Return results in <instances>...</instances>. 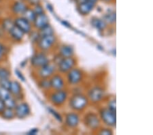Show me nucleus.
Listing matches in <instances>:
<instances>
[{
    "label": "nucleus",
    "mask_w": 153,
    "mask_h": 135,
    "mask_svg": "<svg viewBox=\"0 0 153 135\" xmlns=\"http://www.w3.org/2000/svg\"><path fill=\"white\" fill-rule=\"evenodd\" d=\"M57 41L56 36L53 35L46 36L41 37L38 42V45L39 48L42 51H48L53 48Z\"/></svg>",
    "instance_id": "nucleus-7"
},
{
    "label": "nucleus",
    "mask_w": 153,
    "mask_h": 135,
    "mask_svg": "<svg viewBox=\"0 0 153 135\" xmlns=\"http://www.w3.org/2000/svg\"><path fill=\"white\" fill-rule=\"evenodd\" d=\"M76 65V60L73 57H61L56 64V69L61 74H66L74 68Z\"/></svg>",
    "instance_id": "nucleus-4"
},
{
    "label": "nucleus",
    "mask_w": 153,
    "mask_h": 135,
    "mask_svg": "<svg viewBox=\"0 0 153 135\" xmlns=\"http://www.w3.org/2000/svg\"><path fill=\"white\" fill-rule=\"evenodd\" d=\"M14 25V22H12L11 20H9V19H7V20H5L3 23V28L4 30L7 31H9L10 30V29Z\"/></svg>",
    "instance_id": "nucleus-31"
},
{
    "label": "nucleus",
    "mask_w": 153,
    "mask_h": 135,
    "mask_svg": "<svg viewBox=\"0 0 153 135\" xmlns=\"http://www.w3.org/2000/svg\"><path fill=\"white\" fill-rule=\"evenodd\" d=\"M91 23L93 28H95L99 31L104 30L106 27H107V23H105L103 19H101L93 18V19H91Z\"/></svg>",
    "instance_id": "nucleus-19"
},
{
    "label": "nucleus",
    "mask_w": 153,
    "mask_h": 135,
    "mask_svg": "<svg viewBox=\"0 0 153 135\" xmlns=\"http://www.w3.org/2000/svg\"><path fill=\"white\" fill-rule=\"evenodd\" d=\"M38 132V130L37 128H33L29 132V134H36Z\"/></svg>",
    "instance_id": "nucleus-40"
},
{
    "label": "nucleus",
    "mask_w": 153,
    "mask_h": 135,
    "mask_svg": "<svg viewBox=\"0 0 153 135\" xmlns=\"http://www.w3.org/2000/svg\"><path fill=\"white\" fill-rule=\"evenodd\" d=\"M39 36L41 37H44V36H50V35H53V34H55V30L53 27H52L50 24H47L46 25L43 27L42 28H41L40 29H39Z\"/></svg>",
    "instance_id": "nucleus-22"
},
{
    "label": "nucleus",
    "mask_w": 153,
    "mask_h": 135,
    "mask_svg": "<svg viewBox=\"0 0 153 135\" xmlns=\"http://www.w3.org/2000/svg\"><path fill=\"white\" fill-rule=\"evenodd\" d=\"M10 92L12 95L14 96H19V95L21 94L22 87L20 83L17 81H11V85L9 89Z\"/></svg>",
    "instance_id": "nucleus-21"
},
{
    "label": "nucleus",
    "mask_w": 153,
    "mask_h": 135,
    "mask_svg": "<svg viewBox=\"0 0 153 135\" xmlns=\"http://www.w3.org/2000/svg\"><path fill=\"white\" fill-rule=\"evenodd\" d=\"M15 73H16V76L17 77H18L20 79H21L22 81H25V77H23V74H22L21 72H20V71L19 70H15Z\"/></svg>",
    "instance_id": "nucleus-37"
},
{
    "label": "nucleus",
    "mask_w": 153,
    "mask_h": 135,
    "mask_svg": "<svg viewBox=\"0 0 153 135\" xmlns=\"http://www.w3.org/2000/svg\"><path fill=\"white\" fill-rule=\"evenodd\" d=\"M88 97L85 95L78 93L74 94L69 100V105L71 109L75 111H82L88 106Z\"/></svg>",
    "instance_id": "nucleus-1"
},
{
    "label": "nucleus",
    "mask_w": 153,
    "mask_h": 135,
    "mask_svg": "<svg viewBox=\"0 0 153 135\" xmlns=\"http://www.w3.org/2000/svg\"><path fill=\"white\" fill-rule=\"evenodd\" d=\"M100 117L103 123L109 127H115L117 124L116 112L107 107L102 108L100 110Z\"/></svg>",
    "instance_id": "nucleus-3"
},
{
    "label": "nucleus",
    "mask_w": 153,
    "mask_h": 135,
    "mask_svg": "<svg viewBox=\"0 0 153 135\" xmlns=\"http://www.w3.org/2000/svg\"><path fill=\"white\" fill-rule=\"evenodd\" d=\"M48 110L53 115V116L55 117V118L59 122H63V118L61 117V115L57 111H56L55 109H52V108H48Z\"/></svg>",
    "instance_id": "nucleus-30"
},
{
    "label": "nucleus",
    "mask_w": 153,
    "mask_h": 135,
    "mask_svg": "<svg viewBox=\"0 0 153 135\" xmlns=\"http://www.w3.org/2000/svg\"><path fill=\"white\" fill-rule=\"evenodd\" d=\"M103 19L107 24H113L116 21V14L113 12H108L105 14Z\"/></svg>",
    "instance_id": "nucleus-24"
},
{
    "label": "nucleus",
    "mask_w": 153,
    "mask_h": 135,
    "mask_svg": "<svg viewBox=\"0 0 153 135\" xmlns=\"http://www.w3.org/2000/svg\"><path fill=\"white\" fill-rule=\"evenodd\" d=\"M49 23V19L45 13L36 15L35 20L33 21V25L36 29H40Z\"/></svg>",
    "instance_id": "nucleus-16"
},
{
    "label": "nucleus",
    "mask_w": 153,
    "mask_h": 135,
    "mask_svg": "<svg viewBox=\"0 0 153 135\" xmlns=\"http://www.w3.org/2000/svg\"><path fill=\"white\" fill-rule=\"evenodd\" d=\"M49 62H50V60L44 51L36 53L31 59V65L36 68L42 67L43 66L47 64Z\"/></svg>",
    "instance_id": "nucleus-9"
},
{
    "label": "nucleus",
    "mask_w": 153,
    "mask_h": 135,
    "mask_svg": "<svg viewBox=\"0 0 153 135\" xmlns=\"http://www.w3.org/2000/svg\"><path fill=\"white\" fill-rule=\"evenodd\" d=\"M33 10L34 12H35L36 15H38V14H41L42 13H44L43 8L40 6V5H39V4L35 6V8H34Z\"/></svg>",
    "instance_id": "nucleus-34"
},
{
    "label": "nucleus",
    "mask_w": 153,
    "mask_h": 135,
    "mask_svg": "<svg viewBox=\"0 0 153 135\" xmlns=\"http://www.w3.org/2000/svg\"><path fill=\"white\" fill-rule=\"evenodd\" d=\"M4 102L5 104V107H6V108H9V109H14L16 106V100H14V98L12 96L9 98L8 99L5 100V101H4Z\"/></svg>",
    "instance_id": "nucleus-28"
},
{
    "label": "nucleus",
    "mask_w": 153,
    "mask_h": 135,
    "mask_svg": "<svg viewBox=\"0 0 153 135\" xmlns=\"http://www.w3.org/2000/svg\"><path fill=\"white\" fill-rule=\"evenodd\" d=\"M11 96L12 94L8 90L0 87V99H1L3 101H5V100L8 99Z\"/></svg>",
    "instance_id": "nucleus-27"
},
{
    "label": "nucleus",
    "mask_w": 153,
    "mask_h": 135,
    "mask_svg": "<svg viewBox=\"0 0 153 135\" xmlns=\"http://www.w3.org/2000/svg\"><path fill=\"white\" fill-rule=\"evenodd\" d=\"M105 95V90L100 86H95L91 88L88 92V100L93 104L102 102Z\"/></svg>",
    "instance_id": "nucleus-5"
},
{
    "label": "nucleus",
    "mask_w": 153,
    "mask_h": 135,
    "mask_svg": "<svg viewBox=\"0 0 153 135\" xmlns=\"http://www.w3.org/2000/svg\"><path fill=\"white\" fill-rule=\"evenodd\" d=\"M14 110V113H15V116L20 119L25 118V117L29 116L31 112L30 107L26 102H22L18 105L16 104L15 109Z\"/></svg>",
    "instance_id": "nucleus-12"
},
{
    "label": "nucleus",
    "mask_w": 153,
    "mask_h": 135,
    "mask_svg": "<svg viewBox=\"0 0 153 135\" xmlns=\"http://www.w3.org/2000/svg\"><path fill=\"white\" fill-rule=\"evenodd\" d=\"M103 1H110V0H103Z\"/></svg>",
    "instance_id": "nucleus-41"
},
{
    "label": "nucleus",
    "mask_w": 153,
    "mask_h": 135,
    "mask_svg": "<svg viewBox=\"0 0 153 135\" xmlns=\"http://www.w3.org/2000/svg\"><path fill=\"white\" fill-rule=\"evenodd\" d=\"M10 85L11 81L8 78H2V79H0V87H4L5 89L9 90Z\"/></svg>",
    "instance_id": "nucleus-29"
},
{
    "label": "nucleus",
    "mask_w": 153,
    "mask_h": 135,
    "mask_svg": "<svg viewBox=\"0 0 153 135\" xmlns=\"http://www.w3.org/2000/svg\"><path fill=\"white\" fill-rule=\"evenodd\" d=\"M29 3H30L31 5H33V6H36V5L39 4L40 0H28Z\"/></svg>",
    "instance_id": "nucleus-39"
},
{
    "label": "nucleus",
    "mask_w": 153,
    "mask_h": 135,
    "mask_svg": "<svg viewBox=\"0 0 153 135\" xmlns=\"http://www.w3.org/2000/svg\"><path fill=\"white\" fill-rule=\"evenodd\" d=\"M49 79H50L51 87L52 90H60L65 88V81L61 75L55 73Z\"/></svg>",
    "instance_id": "nucleus-11"
},
{
    "label": "nucleus",
    "mask_w": 153,
    "mask_h": 135,
    "mask_svg": "<svg viewBox=\"0 0 153 135\" xmlns=\"http://www.w3.org/2000/svg\"><path fill=\"white\" fill-rule=\"evenodd\" d=\"M66 74H67L66 81L69 85H78L83 79L84 74L82 71L78 68H73Z\"/></svg>",
    "instance_id": "nucleus-6"
},
{
    "label": "nucleus",
    "mask_w": 153,
    "mask_h": 135,
    "mask_svg": "<svg viewBox=\"0 0 153 135\" xmlns=\"http://www.w3.org/2000/svg\"><path fill=\"white\" fill-rule=\"evenodd\" d=\"M14 25L19 28L24 34H29L31 31V25L30 21L25 17H18L14 21Z\"/></svg>",
    "instance_id": "nucleus-13"
},
{
    "label": "nucleus",
    "mask_w": 153,
    "mask_h": 135,
    "mask_svg": "<svg viewBox=\"0 0 153 135\" xmlns=\"http://www.w3.org/2000/svg\"><path fill=\"white\" fill-rule=\"evenodd\" d=\"M86 126L91 130H97L100 126L101 119L95 113L90 112L86 114L84 118Z\"/></svg>",
    "instance_id": "nucleus-8"
},
{
    "label": "nucleus",
    "mask_w": 153,
    "mask_h": 135,
    "mask_svg": "<svg viewBox=\"0 0 153 135\" xmlns=\"http://www.w3.org/2000/svg\"><path fill=\"white\" fill-rule=\"evenodd\" d=\"M39 85L44 90H50L51 89L49 78H41L40 81L39 82Z\"/></svg>",
    "instance_id": "nucleus-25"
},
{
    "label": "nucleus",
    "mask_w": 153,
    "mask_h": 135,
    "mask_svg": "<svg viewBox=\"0 0 153 135\" xmlns=\"http://www.w3.org/2000/svg\"><path fill=\"white\" fill-rule=\"evenodd\" d=\"M99 134L101 135H111L113 134V132L112 130L110 128H102L100 130Z\"/></svg>",
    "instance_id": "nucleus-35"
},
{
    "label": "nucleus",
    "mask_w": 153,
    "mask_h": 135,
    "mask_svg": "<svg viewBox=\"0 0 153 135\" xmlns=\"http://www.w3.org/2000/svg\"><path fill=\"white\" fill-rule=\"evenodd\" d=\"M27 9V7L23 1H16L12 6V11L19 14H23Z\"/></svg>",
    "instance_id": "nucleus-20"
},
{
    "label": "nucleus",
    "mask_w": 153,
    "mask_h": 135,
    "mask_svg": "<svg viewBox=\"0 0 153 135\" xmlns=\"http://www.w3.org/2000/svg\"><path fill=\"white\" fill-rule=\"evenodd\" d=\"M80 115L76 112L69 113L65 115V125L70 128H75L80 124Z\"/></svg>",
    "instance_id": "nucleus-14"
},
{
    "label": "nucleus",
    "mask_w": 153,
    "mask_h": 135,
    "mask_svg": "<svg viewBox=\"0 0 153 135\" xmlns=\"http://www.w3.org/2000/svg\"><path fill=\"white\" fill-rule=\"evenodd\" d=\"M68 96V92L65 89L54 90L53 92L50 93L48 95V99L54 106L61 107L67 101Z\"/></svg>",
    "instance_id": "nucleus-2"
},
{
    "label": "nucleus",
    "mask_w": 153,
    "mask_h": 135,
    "mask_svg": "<svg viewBox=\"0 0 153 135\" xmlns=\"http://www.w3.org/2000/svg\"><path fill=\"white\" fill-rule=\"evenodd\" d=\"M107 108L108 109L113 110V111L116 112V109H117V105H116V100L112 99L110 100L109 102H108V106Z\"/></svg>",
    "instance_id": "nucleus-33"
},
{
    "label": "nucleus",
    "mask_w": 153,
    "mask_h": 135,
    "mask_svg": "<svg viewBox=\"0 0 153 135\" xmlns=\"http://www.w3.org/2000/svg\"><path fill=\"white\" fill-rule=\"evenodd\" d=\"M59 55L61 57H73V55H74V48L71 45H63L59 48Z\"/></svg>",
    "instance_id": "nucleus-17"
},
{
    "label": "nucleus",
    "mask_w": 153,
    "mask_h": 135,
    "mask_svg": "<svg viewBox=\"0 0 153 135\" xmlns=\"http://www.w3.org/2000/svg\"><path fill=\"white\" fill-rule=\"evenodd\" d=\"M5 54V47L1 43H0V60L4 57Z\"/></svg>",
    "instance_id": "nucleus-36"
},
{
    "label": "nucleus",
    "mask_w": 153,
    "mask_h": 135,
    "mask_svg": "<svg viewBox=\"0 0 153 135\" xmlns=\"http://www.w3.org/2000/svg\"><path fill=\"white\" fill-rule=\"evenodd\" d=\"M38 69V76L41 78H50L57 70L56 66L50 62Z\"/></svg>",
    "instance_id": "nucleus-10"
},
{
    "label": "nucleus",
    "mask_w": 153,
    "mask_h": 135,
    "mask_svg": "<svg viewBox=\"0 0 153 135\" xmlns=\"http://www.w3.org/2000/svg\"><path fill=\"white\" fill-rule=\"evenodd\" d=\"M95 6V3L85 0V1H81L79 3L78 10L80 12V14H82V15H87V14L91 13V12L93 10Z\"/></svg>",
    "instance_id": "nucleus-15"
},
{
    "label": "nucleus",
    "mask_w": 153,
    "mask_h": 135,
    "mask_svg": "<svg viewBox=\"0 0 153 135\" xmlns=\"http://www.w3.org/2000/svg\"><path fill=\"white\" fill-rule=\"evenodd\" d=\"M23 17H25L26 19H27L29 21L33 22L36 17V14L35 12H33V10L27 9L23 14Z\"/></svg>",
    "instance_id": "nucleus-26"
},
{
    "label": "nucleus",
    "mask_w": 153,
    "mask_h": 135,
    "mask_svg": "<svg viewBox=\"0 0 153 135\" xmlns=\"http://www.w3.org/2000/svg\"><path fill=\"white\" fill-rule=\"evenodd\" d=\"M9 33L10 36L14 40L20 41L23 38L24 33L19 28H17L16 25H14L9 31Z\"/></svg>",
    "instance_id": "nucleus-18"
},
{
    "label": "nucleus",
    "mask_w": 153,
    "mask_h": 135,
    "mask_svg": "<svg viewBox=\"0 0 153 135\" xmlns=\"http://www.w3.org/2000/svg\"><path fill=\"white\" fill-rule=\"evenodd\" d=\"M5 108H6V107H5V104L4 101L1 99H0V113L3 111V110L5 109Z\"/></svg>",
    "instance_id": "nucleus-38"
},
{
    "label": "nucleus",
    "mask_w": 153,
    "mask_h": 135,
    "mask_svg": "<svg viewBox=\"0 0 153 135\" xmlns=\"http://www.w3.org/2000/svg\"><path fill=\"white\" fill-rule=\"evenodd\" d=\"M10 76V73L8 70L4 68H0V79L9 78Z\"/></svg>",
    "instance_id": "nucleus-32"
},
{
    "label": "nucleus",
    "mask_w": 153,
    "mask_h": 135,
    "mask_svg": "<svg viewBox=\"0 0 153 135\" xmlns=\"http://www.w3.org/2000/svg\"><path fill=\"white\" fill-rule=\"evenodd\" d=\"M1 113L2 117L6 119H11L15 116V113H14V109H9V108H5Z\"/></svg>",
    "instance_id": "nucleus-23"
}]
</instances>
